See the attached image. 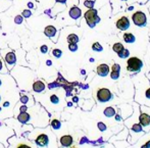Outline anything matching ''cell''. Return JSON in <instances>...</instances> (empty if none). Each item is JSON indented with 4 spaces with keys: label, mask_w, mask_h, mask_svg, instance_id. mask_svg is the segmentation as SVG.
Wrapping results in <instances>:
<instances>
[{
    "label": "cell",
    "mask_w": 150,
    "mask_h": 148,
    "mask_svg": "<svg viewBox=\"0 0 150 148\" xmlns=\"http://www.w3.org/2000/svg\"><path fill=\"white\" fill-rule=\"evenodd\" d=\"M111 98V93L108 89L106 88H101L97 92V99L100 102H106Z\"/></svg>",
    "instance_id": "cell-3"
},
{
    "label": "cell",
    "mask_w": 150,
    "mask_h": 148,
    "mask_svg": "<svg viewBox=\"0 0 150 148\" xmlns=\"http://www.w3.org/2000/svg\"><path fill=\"white\" fill-rule=\"evenodd\" d=\"M111 69H112V71H120V64H117V63H115Z\"/></svg>",
    "instance_id": "cell-27"
},
{
    "label": "cell",
    "mask_w": 150,
    "mask_h": 148,
    "mask_svg": "<svg viewBox=\"0 0 150 148\" xmlns=\"http://www.w3.org/2000/svg\"><path fill=\"white\" fill-rule=\"evenodd\" d=\"M21 101H22L23 103H27V102H28V97H27V96H23L22 98H21Z\"/></svg>",
    "instance_id": "cell-31"
},
{
    "label": "cell",
    "mask_w": 150,
    "mask_h": 148,
    "mask_svg": "<svg viewBox=\"0 0 150 148\" xmlns=\"http://www.w3.org/2000/svg\"><path fill=\"white\" fill-rule=\"evenodd\" d=\"M16 22L18 23V24H20V23L22 22V18H21L20 16H18V18H16Z\"/></svg>",
    "instance_id": "cell-34"
},
{
    "label": "cell",
    "mask_w": 150,
    "mask_h": 148,
    "mask_svg": "<svg viewBox=\"0 0 150 148\" xmlns=\"http://www.w3.org/2000/svg\"><path fill=\"white\" fill-rule=\"evenodd\" d=\"M67 41H69V43H78L79 37L75 34H71V35L67 36Z\"/></svg>",
    "instance_id": "cell-17"
},
{
    "label": "cell",
    "mask_w": 150,
    "mask_h": 148,
    "mask_svg": "<svg viewBox=\"0 0 150 148\" xmlns=\"http://www.w3.org/2000/svg\"><path fill=\"white\" fill-rule=\"evenodd\" d=\"M85 18H86V21H87L88 24H89L91 27H93L94 24H96L97 22H99V18L97 16V10L89 9L88 11H86Z\"/></svg>",
    "instance_id": "cell-2"
},
{
    "label": "cell",
    "mask_w": 150,
    "mask_h": 148,
    "mask_svg": "<svg viewBox=\"0 0 150 148\" xmlns=\"http://www.w3.org/2000/svg\"><path fill=\"white\" fill-rule=\"evenodd\" d=\"M50 100H51V102L52 103H58V97L56 96V95H52L51 96V98H50Z\"/></svg>",
    "instance_id": "cell-26"
},
{
    "label": "cell",
    "mask_w": 150,
    "mask_h": 148,
    "mask_svg": "<svg viewBox=\"0 0 150 148\" xmlns=\"http://www.w3.org/2000/svg\"><path fill=\"white\" fill-rule=\"evenodd\" d=\"M18 120L21 123H27L30 120V115L28 113H26V111H21V113L18 117Z\"/></svg>",
    "instance_id": "cell-12"
},
{
    "label": "cell",
    "mask_w": 150,
    "mask_h": 148,
    "mask_svg": "<svg viewBox=\"0 0 150 148\" xmlns=\"http://www.w3.org/2000/svg\"><path fill=\"white\" fill-rule=\"evenodd\" d=\"M104 115H106V117L110 118V117H113V115H115V110L113 107H107V108H105L104 110Z\"/></svg>",
    "instance_id": "cell-16"
},
{
    "label": "cell",
    "mask_w": 150,
    "mask_h": 148,
    "mask_svg": "<svg viewBox=\"0 0 150 148\" xmlns=\"http://www.w3.org/2000/svg\"><path fill=\"white\" fill-rule=\"evenodd\" d=\"M0 86H1V80H0Z\"/></svg>",
    "instance_id": "cell-39"
},
{
    "label": "cell",
    "mask_w": 150,
    "mask_h": 148,
    "mask_svg": "<svg viewBox=\"0 0 150 148\" xmlns=\"http://www.w3.org/2000/svg\"><path fill=\"white\" fill-rule=\"evenodd\" d=\"M112 49H113V51L115 52H120V50H122L124 49V45H122V43H115V44H113V47H112Z\"/></svg>",
    "instance_id": "cell-18"
},
{
    "label": "cell",
    "mask_w": 150,
    "mask_h": 148,
    "mask_svg": "<svg viewBox=\"0 0 150 148\" xmlns=\"http://www.w3.org/2000/svg\"><path fill=\"white\" fill-rule=\"evenodd\" d=\"M133 22L137 26H144L146 24V16L142 11H136L132 16Z\"/></svg>",
    "instance_id": "cell-4"
},
{
    "label": "cell",
    "mask_w": 150,
    "mask_h": 148,
    "mask_svg": "<svg viewBox=\"0 0 150 148\" xmlns=\"http://www.w3.org/2000/svg\"><path fill=\"white\" fill-rule=\"evenodd\" d=\"M41 51L43 52V53H45V52H47V46L46 45H43L41 47Z\"/></svg>",
    "instance_id": "cell-32"
},
{
    "label": "cell",
    "mask_w": 150,
    "mask_h": 148,
    "mask_svg": "<svg viewBox=\"0 0 150 148\" xmlns=\"http://www.w3.org/2000/svg\"><path fill=\"white\" fill-rule=\"evenodd\" d=\"M36 143H37V145H39V146H46V145L48 144V137L47 135L45 134H41L39 135V136L37 137V139H36Z\"/></svg>",
    "instance_id": "cell-7"
},
{
    "label": "cell",
    "mask_w": 150,
    "mask_h": 148,
    "mask_svg": "<svg viewBox=\"0 0 150 148\" xmlns=\"http://www.w3.org/2000/svg\"><path fill=\"white\" fill-rule=\"evenodd\" d=\"M23 16H24L25 18H29V16H31V11L30 10H25V11H23Z\"/></svg>",
    "instance_id": "cell-28"
},
{
    "label": "cell",
    "mask_w": 150,
    "mask_h": 148,
    "mask_svg": "<svg viewBox=\"0 0 150 148\" xmlns=\"http://www.w3.org/2000/svg\"><path fill=\"white\" fill-rule=\"evenodd\" d=\"M85 5L88 6V7H93V5H94V2H93V1H85Z\"/></svg>",
    "instance_id": "cell-29"
},
{
    "label": "cell",
    "mask_w": 150,
    "mask_h": 148,
    "mask_svg": "<svg viewBox=\"0 0 150 148\" xmlns=\"http://www.w3.org/2000/svg\"><path fill=\"white\" fill-rule=\"evenodd\" d=\"M117 54H119V56L120 57H122V58H126V57H128L129 56V54H130V52H129V50L128 49H122V50H120V52H117Z\"/></svg>",
    "instance_id": "cell-19"
},
{
    "label": "cell",
    "mask_w": 150,
    "mask_h": 148,
    "mask_svg": "<svg viewBox=\"0 0 150 148\" xmlns=\"http://www.w3.org/2000/svg\"><path fill=\"white\" fill-rule=\"evenodd\" d=\"M143 65V62L141 59L137 57H131L128 59L127 62V69L130 72H139Z\"/></svg>",
    "instance_id": "cell-1"
},
{
    "label": "cell",
    "mask_w": 150,
    "mask_h": 148,
    "mask_svg": "<svg viewBox=\"0 0 150 148\" xmlns=\"http://www.w3.org/2000/svg\"><path fill=\"white\" fill-rule=\"evenodd\" d=\"M44 33H45V35L48 36V37H53L56 34V29L54 28L53 26H48L44 30Z\"/></svg>",
    "instance_id": "cell-13"
},
{
    "label": "cell",
    "mask_w": 150,
    "mask_h": 148,
    "mask_svg": "<svg viewBox=\"0 0 150 148\" xmlns=\"http://www.w3.org/2000/svg\"><path fill=\"white\" fill-rule=\"evenodd\" d=\"M51 127L53 129H55V130H57V129L60 128V122L58 120H53L51 122Z\"/></svg>",
    "instance_id": "cell-20"
},
{
    "label": "cell",
    "mask_w": 150,
    "mask_h": 148,
    "mask_svg": "<svg viewBox=\"0 0 150 148\" xmlns=\"http://www.w3.org/2000/svg\"><path fill=\"white\" fill-rule=\"evenodd\" d=\"M57 2H61V3H63V2H65L67 0H56Z\"/></svg>",
    "instance_id": "cell-37"
},
{
    "label": "cell",
    "mask_w": 150,
    "mask_h": 148,
    "mask_svg": "<svg viewBox=\"0 0 150 148\" xmlns=\"http://www.w3.org/2000/svg\"><path fill=\"white\" fill-rule=\"evenodd\" d=\"M33 89L36 92H42L45 89V84L42 81H37L33 84Z\"/></svg>",
    "instance_id": "cell-11"
},
{
    "label": "cell",
    "mask_w": 150,
    "mask_h": 148,
    "mask_svg": "<svg viewBox=\"0 0 150 148\" xmlns=\"http://www.w3.org/2000/svg\"><path fill=\"white\" fill-rule=\"evenodd\" d=\"M110 77L112 80H117L120 78V71H112L110 74Z\"/></svg>",
    "instance_id": "cell-22"
},
{
    "label": "cell",
    "mask_w": 150,
    "mask_h": 148,
    "mask_svg": "<svg viewBox=\"0 0 150 148\" xmlns=\"http://www.w3.org/2000/svg\"><path fill=\"white\" fill-rule=\"evenodd\" d=\"M139 120H140V124L144 127L150 125V117L147 113H141L140 118H139Z\"/></svg>",
    "instance_id": "cell-10"
},
{
    "label": "cell",
    "mask_w": 150,
    "mask_h": 148,
    "mask_svg": "<svg viewBox=\"0 0 150 148\" xmlns=\"http://www.w3.org/2000/svg\"><path fill=\"white\" fill-rule=\"evenodd\" d=\"M16 54L13 53V52H8L7 54H6L5 56V60L7 63H9V64H13L14 62H16Z\"/></svg>",
    "instance_id": "cell-14"
},
{
    "label": "cell",
    "mask_w": 150,
    "mask_h": 148,
    "mask_svg": "<svg viewBox=\"0 0 150 148\" xmlns=\"http://www.w3.org/2000/svg\"><path fill=\"white\" fill-rule=\"evenodd\" d=\"M124 40L127 43H134L135 42V36L131 33H125L124 34Z\"/></svg>",
    "instance_id": "cell-15"
},
{
    "label": "cell",
    "mask_w": 150,
    "mask_h": 148,
    "mask_svg": "<svg viewBox=\"0 0 150 148\" xmlns=\"http://www.w3.org/2000/svg\"><path fill=\"white\" fill-rule=\"evenodd\" d=\"M145 95H146L147 98L150 99V88H149V89H147V90H146V93H145Z\"/></svg>",
    "instance_id": "cell-33"
},
{
    "label": "cell",
    "mask_w": 150,
    "mask_h": 148,
    "mask_svg": "<svg viewBox=\"0 0 150 148\" xmlns=\"http://www.w3.org/2000/svg\"><path fill=\"white\" fill-rule=\"evenodd\" d=\"M73 143V137L71 135H64L60 138V144L64 147H69Z\"/></svg>",
    "instance_id": "cell-8"
},
{
    "label": "cell",
    "mask_w": 150,
    "mask_h": 148,
    "mask_svg": "<svg viewBox=\"0 0 150 148\" xmlns=\"http://www.w3.org/2000/svg\"><path fill=\"white\" fill-rule=\"evenodd\" d=\"M69 50H71V51H76V50L78 49L77 43H69Z\"/></svg>",
    "instance_id": "cell-24"
},
{
    "label": "cell",
    "mask_w": 150,
    "mask_h": 148,
    "mask_svg": "<svg viewBox=\"0 0 150 148\" xmlns=\"http://www.w3.org/2000/svg\"><path fill=\"white\" fill-rule=\"evenodd\" d=\"M143 147H150V141H148V142H147L146 144H145Z\"/></svg>",
    "instance_id": "cell-36"
},
{
    "label": "cell",
    "mask_w": 150,
    "mask_h": 148,
    "mask_svg": "<svg viewBox=\"0 0 150 148\" xmlns=\"http://www.w3.org/2000/svg\"><path fill=\"white\" fill-rule=\"evenodd\" d=\"M109 73V67L107 64H105V63H102V64H99L98 67H97V74H98L99 76H101V77H105V76H107Z\"/></svg>",
    "instance_id": "cell-6"
},
{
    "label": "cell",
    "mask_w": 150,
    "mask_h": 148,
    "mask_svg": "<svg viewBox=\"0 0 150 148\" xmlns=\"http://www.w3.org/2000/svg\"><path fill=\"white\" fill-rule=\"evenodd\" d=\"M92 48H93V50H95V51H102V46H101L98 42L93 43Z\"/></svg>",
    "instance_id": "cell-21"
},
{
    "label": "cell",
    "mask_w": 150,
    "mask_h": 148,
    "mask_svg": "<svg viewBox=\"0 0 150 148\" xmlns=\"http://www.w3.org/2000/svg\"><path fill=\"white\" fill-rule=\"evenodd\" d=\"M61 53H62V52H61V50H59V49H54L53 51H52V54H53L55 57H60Z\"/></svg>",
    "instance_id": "cell-23"
},
{
    "label": "cell",
    "mask_w": 150,
    "mask_h": 148,
    "mask_svg": "<svg viewBox=\"0 0 150 148\" xmlns=\"http://www.w3.org/2000/svg\"><path fill=\"white\" fill-rule=\"evenodd\" d=\"M2 69V62H1V60H0V69Z\"/></svg>",
    "instance_id": "cell-38"
},
{
    "label": "cell",
    "mask_w": 150,
    "mask_h": 148,
    "mask_svg": "<svg viewBox=\"0 0 150 148\" xmlns=\"http://www.w3.org/2000/svg\"><path fill=\"white\" fill-rule=\"evenodd\" d=\"M130 27V22H129V18L127 16H122L120 20L117 21V28L120 30H127Z\"/></svg>",
    "instance_id": "cell-5"
},
{
    "label": "cell",
    "mask_w": 150,
    "mask_h": 148,
    "mask_svg": "<svg viewBox=\"0 0 150 148\" xmlns=\"http://www.w3.org/2000/svg\"><path fill=\"white\" fill-rule=\"evenodd\" d=\"M98 127L100 128V130H101V131H104V130H105V128H106V127H105V125H103L102 123H99V124H98Z\"/></svg>",
    "instance_id": "cell-30"
},
{
    "label": "cell",
    "mask_w": 150,
    "mask_h": 148,
    "mask_svg": "<svg viewBox=\"0 0 150 148\" xmlns=\"http://www.w3.org/2000/svg\"><path fill=\"white\" fill-rule=\"evenodd\" d=\"M133 131H135V132H141V131H142V128H141V126L140 125H134V126H133Z\"/></svg>",
    "instance_id": "cell-25"
},
{
    "label": "cell",
    "mask_w": 150,
    "mask_h": 148,
    "mask_svg": "<svg viewBox=\"0 0 150 148\" xmlns=\"http://www.w3.org/2000/svg\"><path fill=\"white\" fill-rule=\"evenodd\" d=\"M21 111H27V107L26 106H22V107H21Z\"/></svg>",
    "instance_id": "cell-35"
},
{
    "label": "cell",
    "mask_w": 150,
    "mask_h": 148,
    "mask_svg": "<svg viewBox=\"0 0 150 148\" xmlns=\"http://www.w3.org/2000/svg\"><path fill=\"white\" fill-rule=\"evenodd\" d=\"M81 14H82L81 9H80L79 7H77V6H74V7H71V10H69V16L73 18H75V20L79 18L80 16H81Z\"/></svg>",
    "instance_id": "cell-9"
}]
</instances>
